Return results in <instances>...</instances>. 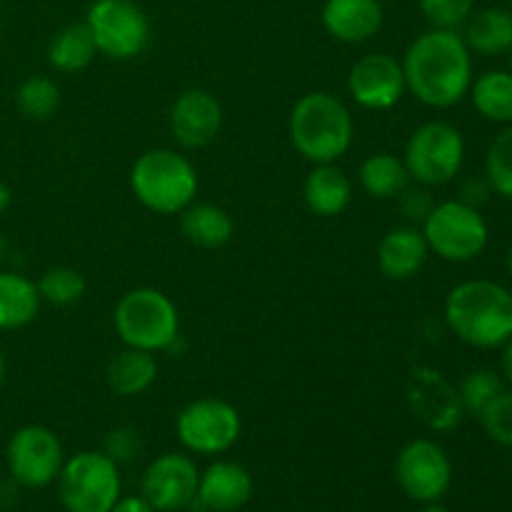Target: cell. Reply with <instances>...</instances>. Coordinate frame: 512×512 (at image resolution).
<instances>
[{
    "mask_svg": "<svg viewBox=\"0 0 512 512\" xmlns=\"http://www.w3.org/2000/svg\"><path fill=\"white\" fill-rule=\"evenodd\" d=\"M110 512H155V510L150 508V503L143 498V495H133V498H120Z\"/></svg>",
    "mask_w": 512,
    "mask_h": 512,
    "instance_id": "cell-37",
    "label": "cell"
},
{
    "mask_svg": "<svg viewBox=\"0 0 512 512\" xmlns=\"http://www.w3.org/2000/svg\"><path fill=\"white\" fill-rule=\"evenodd\" d=\"M398 205L400 213H403L405 223L408 225H423L425 218L430 215V210L435 208V200L430 198L428 188L425 185H415V188H405L403 193L398 195Z\"/></svg>",
    "mask_w": 512,
    "mask_h": 512,
    "instance_id": "cell-35",
    "label": "cell"
},
{
    "mask_svg": "<svg viewBox=\"0 0 512 512\" xmlns=\"http://www.w3.org/2000/svg\"><path fill=\"white\" fill-rule=\"evenodd\" d=\"M60 503L68 512H110L120 500V470L98 450L65 460L58 475Z\"/></svg>",
    "mask_w": 512,
    "mask_h": 512,
    "instance_id": "cell-8",
    "label": "cell"
},
{
    "mask_svg": "<svg viewBox=\"0 0 512 512\" xmlns=\"http://www.w3.org/2000/svg\"><path fill=\"white\" fill-rule=\"evenodd\" d=\"M38 285L20 273L0 270V330H20L40 313Z\"/></svg>",
    "mask_w": 512,
    "mask_h": 512,
    "instance_id": "cell-24",
    "label": "cell"
},
{
    "mask_svg": "<svg viewBox=\"0 0 512 512\" xmlns=\"http://www.w3.org/2000/svg\"><path fill=\"white\" fill-rule=\"evenodd\" d=\"M10 203H13V193H10L8 185L0 183V213H5L10 208Z\"/></svg>",
    "mask_w": 512,
    "mask_h": 512,
    "instance_id": "cell-40",
    "label": "cell"
},
{
    "mask_svg": "<svg viewBox=\"0 0 512 512\" xmlns=\"http://www.w3.org/2000/svg\"><path fill=\"white\" fill-rule=\"evenodd\" d=\"M360 185L368 195L378 200L398 198L410 185V173L403 158L393 153H375L360 163L358 170Z\"/></svg>",
    "mask_w": 512,
    "mask_h": 512,
    "instance_id": "cell-27",
    "label": "cell"
},
{
    "mask_svg": "<svg viewBox=\"0 0 512 512\" xmlns=\"http://www.w3.org/2000/svg\"><path fill=\"white\" fill-rule=\"evenodd\" d=\"M478 420L490 440H495L498 445H505V448H512V388L503 390L478 415Z\"/></svg>",
    "mask_w": 512,
    "mask_h": 512,
    "instance_id": "cell-32",
    "label": "cell"
},
{
    "mask_svg": "<svg viewBox=\"0 0 512 512\" xmlns=\"http://www.w3.org/2000/svg\"><path fill=\"white\" fill-rule=\"evenodd\" d=\"M425 20L433 28L455 30L473 15L475 0H418Z\"/></svg>",
    "mask_w": 512,
    "mask_h": 512,
    "instance_id": "cell-33",
    "label": "cell"
},
{
    "mask_svg": "<svg viewBox=\"0 0 512 512\" xmlns=\"http://www.w3.org/2000/svg\"><path fill=\"white\" fill-rule=\"evenodd\" d=\"M450 333L478 350L503 348L512 338V293L495 280L458 283L443 305Z\"/></svg>",
    "mask_w": 512,
    "mask_h": 512,
    "instance_id": "cell-2",
    "label": "cell"
},
{
    "mask_svg": "<svg viewBox=\"0 0 512 512\" xmlns=\"http://www.w3.org/2000/svg\"><path fill=\"white\" fill-rule=\"evenodd\" d=\"M485 178L500 198L512 200V125L495 135L485 155Z\"/></svg>",
    "mask_w": 512,
    "mask_h": 512,
    "instance_id": "cell-31",
    "label": "cell"
},
{
    "mask_svg": "<svg viewBox=\"0 0 512 512\" xmlns=\"http://www.w3.org/2000/svg\"><path fill=\"white\" fill-rule=\"evenodd\" d=\"M403 163L415 185L438 188L453 183L465 163L463 133L445 120L423 123L405 143Z\"/></svg>",
    "mask_w": 512,
    "mask_h": 512,
    "instance_id": "cell-7",
    "label": "cell"
},
{
    "mask_svg": "<svg viewBox=\"0 0 512 512\" xmlns=\"http://www.w3.org/2000/svg\"><path fill=\"white\" fill-rule=\"evenodd\" d=\"M220 128H223V108L213 93L190 88L175 98L170 108V133L180 148H205L218 138Z\"/></svg>",
    "mask_w": 512,
    "mask_h": 512,
    "instance_id": "cell-16",
    "label": "cell"
},
{
    "mask_svg": "<svg viewBox=\"0 0 512 512\" xmlns=\"http://www.w3.org/2000/svg\"><path fill=\"white\" fill-rule=\"evenodd\" d=\"M380 0H328L323 25L340 43H365L383 28Z\"/></svg>",
    "mask_w": 512,
    "mask_h": 512,
    "instance_id": "cell-19",
    "label": "cell"
},
{
    "mask_svg": "<svg viewBox=\"0 0 512 512\" xmlns=\"http://www.w3.org/2000/svg\"><path fill=\"white\" fill-rule=\"evenodd\" d=\"M348 90L355 103L365 110H388L405 95L403 63L388 53L363 55L350 68Z\"/></svg>",
    "mask_w": 512,
    "mask_h": 512,
    "instance_id": "cell-15",
    "label": "cell"
},
{
    "mask_svg": "<svg viewBox=\"0 0 512 512\" xmlns=\"http://www.w3.org/2000/svg\"><path fill=\"white\" fill-rule=\"evenodd\" d=\"M465 45L470 53L498 58L512 48V15L505 8L478 10L465 20Z\"/></svg>",
    "mask_w": 512,
    "mask_h": 512,
    "instance_id": "cell-23",
    "label": "cell"
},
{
    "mask_svg": "<svg viewBox=\"0 0 512 512\" xmlns=\"http://www.w3.org/2000/svg\"><path fill=\"white\" fill-rule=\"evenodd\" d=\"M95 53L98 48L85 23L65 25L48 43V63L60 73H80L93 63Z\"/></svg>",
    "mask_w": 512,
    "mask_h": 512,
    "instance_id": "cell-26",
    "label": "cell"
},
{
    "mask_svg": "<svg viewBox=\"0 0 512 512\" xmlns=\"http://www.w3.org/2000/svg\"><path fill=\"white\" fill-rule=\"evenodd\" d=\"M420 228H423L430 253H435L445 263H470L480 258L490 240L485 215L458 198L435 203Z\"/></svg>",
    "mask_w": 512,
    "mask_h": 512,
    "instance_id": "cell-6",
    "label": "cell"
},
{
    "mask_svg": "<svg viewBox=\"0 0 512 512\" xmlns=\"http://www.w3.org/2000/svg\"><path fill=\"white\" fill-rule=\"evenodd\" d=\"M15 488H20L13 478L8 483H0V508H8L15 503Z\"/></svg>",
    "mask_w": 512,
    "mask_h": 512,
    "instance_id": "cell-39",
    "label": "cell"
},
{
    "mask_svg": "<svg viewBox=\"0 0 512 512\" xmlns=\"http://www.w3.org/2000/svg\"><path fill=\"white\" fill-rule=\"evenodd\" d=\"M35 285H38V293L43 303L60 305V308L78 303L85 295V288H88L83 273L75 268H68V265H55V268L45 270Z\"/></svg>",
    "mask_w": 512,
    "mask_h": 512,
    "instance_id": "cell-30",
    "label": "cell"
},
{
    "mask_svg": "<svg viewBox=\"0 0 512 512\" xmlns=\"http://www.w3.org/2000/svg\"><path fill=\"white\" fill-rule=\"evenodd\" d=\"M505 390V378L503 373L493 368H478L470 370L458 385L460 403H463L465 415H473L478 418L495 398Z\"/></svg>",
    "mask_w": 512,
    "mask_h": 512,
    "instance_id": "cell-28",
    "label": "cell"
},
{
    "mask_svg": "<svg viewBox=\"0 0 512 512\" xmlns=\"http://www.w3.org/2000/svg\"><path fill=\"white\" fill-rule=\"evenodd\" d=\"M395 478L415 503H438L453 483V463L435 440H410L395 460Z\"/></svg>",
    "mask_w": 512,
    "mask_h": 512,
    "instance_id": "cell-12",
    "label": "cell"
},
{
    "mask_svg": "<svg viewBox=\"0 0 512 512\" xmlns=\"http://www.w3.org/2000/svg\"><path fill=\"white\" fill-rule=\"evenodd\" d=\"M98 53L113 60L138 58L150 40V20L135 0H95L85 18Z\"/></svg>",
    "mask_w": 512,
    "mask_h": 512,
    "instance_id": "cell-9",
    "label": "cell"
},
{
    "mask_svg": "<svg viewBox=\"0 0 512 512\" xmlns=\"http://www.w3.org/2000/svg\"><path fill=\"white\" fill-rule=\"evenodd\" d=\"M420 512H450V510L443 508V505H440V503H425V508L420 510Z\"/></svg>",
    "mask_w": 512,
    "mask_h": 512,
    "instance_id": "cell-42",
    "label": "cell"
},
{
    "mask_svg": "<svg viewBox=\"0 0 512 512\" xmlns=\"http://www.w3.org/2000/svg\"><path fill=\"white\" fill-rule=\"evenodd\" d=\"M508 55H510V70H512V48H510V53H508Z\"/></svg>",
    "mask_w": 512,
    "mask_h": 512,
    "instance_id": "cell-45",
    "label": "cell"
},
{
    "mask_svg": "<svg viewBox=\"0 0 512 512\" xmlns=\"http://www.w3.org/2000/svg\"><path fill=\"white\" fill-rule=\"evenodd\" d=\"M468 95L485 120L512 125V70H488L478 75Z\"/></svg>",
    "mask_w": 512,
    "mask_h": 512,
    "instance_id": "cell-25",
    "label": "cell"
},
{
    "mask_svg": "<svg viewBox=\"0 0 512 512\" xmlns=\"http://www.w3.org/2000/svg\"><path fill=\"white\" fill-rule=\"evenodd\" d=\"M500 373H503L505 383L512 388V338L503 345V355H500Z\"/></svg>",
    "mask_w": 512,
    "mask_h": 512,
    "instance_id": "cell-38",
    "label": "cell"
},
{
    "mask_svg": "<svg viewBox=\"0 0 512 512\" xmlns=\"http://www.w3.org/2000/svg\"><path fill=\"white\" fill-rule=\"evenodd\" d=\"M508 10H510V15H512V0H510V8Z\"/></svg>",
    "mask_w": 512,
    "mask_h": 512,
    "instance_id": "cell-46",
    "label": "cell"
},
{
    "mask_svg": "<svg viewBox=\"0 0 512 512\" xmlns=\"http://www.w3.org/2000/svg\"><path fill=\"white\" fill-rule=\"evenodd\" d=\"M180 230H183L185 240L198 248L215 250L230 243L235 233L233 218L228 210H223L215 203H190L188 208L180 213Z\"/></svg>",
    "mask_w": 512,
    "mask_h": 512,
    "instance_id": "cell-22",
    "label": "cell"
},
{
    "mask_svg": "<svg viewBox=\"0 0 512 512\" xmlns=\"http://www.w3.org/2000/svg\"><path fill=\"white\" fill-rule=\"evenodd\" d=\"M508 270H510V275H512V245H510V253H508Z\"/></svg>",
    "mask_w": 512,
    "mask_h": 512,
    "instance_id": "cell-44",
    "label": "cell"
},
{
    "mask_svg": "<svg viewBox=\"0 0 512 512\" xmlns=\"http://www.w3.org/2000/svg\"><path fill=\"white\" fill-rule=\"evenodd\" d=\"M158 378V363H155V353L148 350L128 348L120 350L118 355H113L105 368V380H108V388L113 390L120 398H135V395H143L150 385Z\"/></svg>",
    "mask_w": 512,
    "mask_h": 512,
    "instance_id": "cell-21",
    "label": "cell"
},
{
    "mask_svg": "<svg viewBox=\"0 0 512 512\" xmlns=\"http://www.w3.org/2000/svg\"><path fill=\"white\" fill-rule=\"evenodd\" d=\"M408 405L415 418L435 433H450L465 418L458 385L450 383L440 370L418 365L408 378Z\"/></svg>",
    "mask_w": 512,
    "mask_h": 512,
    "instance_id": "cell-14",
    "label": "cell"
},
{
    "mask_svg": "<svg viewBox=\"0 0 512 512\" xmlns=\"http://www.w3.org/2000/svg\"><path fill=\"white\" fill-rule=\"evenodd\" d=\"M240 413L220 398H200L185 405L175 420L178 440L195 455H223L238 443Z\"/></svg>",
    "mask_w": 512,
    "mask_h": 512,
    "instance_id": "cell-10",
    "label": "cell"
},
{
    "mask_svg": "<svg viewBox=\"0 0 512 512\" xmlns=\"http://www.w3.org/2000/svg\"><path fill=\"white\" fill-rule=\"evenodd\" d=\"M290 140L313 165L335 163L353 145L355 123L345 103L335 95L315 90L305 93L290 113Z\"/></svg>",
    "mask_w": 512,
    "mask_h": 512,
    "instance_id": "cell-3",
    "label": "cell"
},
{
    "mask_svg": "<svg viewBox=\"0 0 512 512\" xmlns=\"http://www.w3.org/2000/svg\"><path fill=\"white\" fill-rule=\"evenodd\" d=\"M405 88L428 108H453L473 85V55L458 30L430 28L405 50Z\"/></svg>",
    "mask_w": 512,
    "mask_h": 512,
    "instance_id": "cell-1",
    "label": "cell"
},
{
    "mask_svg": "<svg viewBox=\"0 0 512 512\" xmlns=\"http://www.w3.org/2000/svg\"><path fill=\"white\" fill-rule=\"evenodd\" d=\"M103 453L113 460L115 465H125V463H133V460L140 458L143 453V438L135 428L130 425H120V428L110 430L105 435V448Z\"/></svg>",
    "mask_w": 512,
    "mask_h": 512,
    "instance_id": "cell-34",
    "label": "cell"
},
{
    "mask_svg": "<svg viewBox=\"0 0 512 512\" xmlns=\"http://www.w3.org/2000/svg\"><path fill=\"white\" fill-rule=\"evenodd\" d=\"M130 190L143 208L158 215H175L183 213L198 195V173L185 155L170 148H153L133 163Z\"/></svg>",
    "mask_w": 512,
    "mask_h": 512,
    "instance_id": "cell-4",
    "label": "cell"
},
{
    "mask_svg": "<svg viewBox=\"0 0 512 512\" xmlns=\"http://www.w3.org/2000/svg\"><path fill=\"white\" fill-rule=\"evenodd\" d=\"M5 253H8V243H5V238H3V233H0V263H3V258H5Z\"/></svg>",
    "mask_w": 512,
    "mask_h": 512,
    "instance_id": "cell-43",
    "label": "cell"
},
{
    "mask_svg": "<svg viewBox=\"0 0 512 512\" xmlns=\"http://www.w3.org/2000/svg\"><path fill=\"white\" fill-rule=\"evenodd\" d=\"M5 373H8V363H5V355L3 350H0V388H3L5 383Z\"/></svg>",
    "mask_w": 512,
    "mask_h": 512,
    "instance_id": "cell-41",
    "label": "cell"
},
{
    "mask_svg": "<svg viewBox=\"0 0 512 512\" xmlns=\"http://www.w3.org/2000/svg\"><path fill=\"white\" fill-rule=\"evenodd\" d=\"M15 105L28 120H48L60 105V88L45 75H30L15 93Z\"/></svg>",
    "mask_w": 512,
    "mask_h": 512,
    "instance_id": "cell-29",
    "label": "cell"
},
{
    "mask_svg": "<svg viewBox=\"0 0 512 512\" xmlns=\"http://www.w3.org/2000/svg\"><path fill=\"white\" fill-rule=\"evenodd\" d=\"M490 195H493V188H490L488 178H485V175H473V178H465L463 183H460L458 200H463V203L473 205V208L480 210L485 203H488Z\"/></svg>",
    "mask_w": 512,
    "mask_h": 512,
    "instance_id": "cell-36",
    "label": "cell"
},
{
    "mask_svg": "<svg viewBox=\"0 0 512 512\" xmlns=\"http://www.w3.org/2000/svg\"><path fill=\"white\" fill-rule=\"evenodd\" d=\"M8 473L20 488L40 490L55 483L63 470V445L45 425H23L15 430L5 450Z\"/></svg>",
    "mask_w": 512,
    "mask_h": 512,
    "instance_id": "cell-11",
    "label": "cell"
},
{
    "mask_svg": "<svg viewBox=\"0 0 512 512\" xmlns=\"http://www.w3.org/2000/svg\"><path fill=\"white\" fill-rule=\"evenodd\" d=\"M115 333L128 348L158 350L173 348L180 338V315L173 300L155 288H135L118 300L113 313Z\"/></svg>",
    "mask_w": 512,
    "mask_h": 512,
    "instance_id": "cell-5",
    "label": "cell"
},
{
    "mask_svg": "<svg viewBox=\"0 0 512 512\" xmlns=\"http://www.w3.org/2000/svg\"><path fill=\"white\" fill-rule=\"evenodd\" d=\"M305 205L318 218H335L353 200V183L335 163L315 165L305 178Z\"/></svg>",
    "mask_w": 512,
    "mask_h": 512,
    "instance_id": "cell-20",
    "label": "cell"
},
{
    "mask_svg": "<svg viewBox=\"0 0 512 512\" xmlns=\"http://www.w3.org/2000/svg\"><path fill=\"white\" fill-rule=\"evenodd\" d=\"M253 498V478L233 460H215L200 473L195 503L210 512H238Z\"/></svg>",
    "mask_w": 512,
    "mask_h": 512,
    "instance_id": "cell-17",
    "label": "cell"
},
{
    "mask_svg": "<svg viewBox=\"0 0 512 512\" xmlns=\"http://www.w3.org/2000/svg\"><path fill=\"white\" fill-rule=\"evenodd\" d=\"M428 255L423 228L408 223L395 225L378 245V268L390 280H410L423 270Z\"/></svg>",
    "mask_w": 512,
    "mask_h": 512,
    "instance_id": "cell-18",
    "label": "cell"
},
{
    "mask_svg": "<svg viewBox=\"0 0 512 512\" xmlns=\"http://www.w3.org/2000/svg\"><path fill=\"white\" fill-rule=\"evenodd\" d=\"M200 470L188 455L165 453L145 468L140 478V495L155 512H180L195 505Z\"/></svg>",
    "mask_w": 512,
    "mask_h": 512,
    "instance_id": "cell-13",
    "label": "cell"
}]
</instances>
